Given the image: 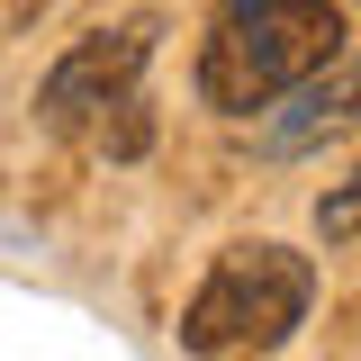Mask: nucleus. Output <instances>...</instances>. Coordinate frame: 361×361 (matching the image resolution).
<instances>
[{"label": "nucleus", "instance_id": "obj_1", "mask_svg": "<svg viewBox=\"0 0 361 361\" xmlns=\"http://www.w3.org/2000/svg\"><path fill=\"white\" fill-rule=\"evenodd\" d=\"M343 54V9L334 0H226L208 45H199V90L226 118H253L280 90H298Z\"/></svg>", "mask_w": 361, "mask_h": 361}, {"label": "nucleus", "instance_id": "obj_2", "mask_svg": "<svg viewBox=\"0 0 361 361\" xmlns=\"http://www.w3.org/2000/svg\"><path fill=\"white\" fill-rule=\"evenodd\" d=\"M316 307V262L289 253V244H226L199 298L180 307V343L199 361H253V353H280Z\"/></svg>", "mask_w": 361, "mask_h": 361}, {"label": "nucleus", "instance_id": "obj_3", "mask_svg": "<svg viewBox=\"0 0 361 361\" xmlns=\"http://www.w3.org/2000/svg\"><path fill=\"white\" fill-rule=\"evenodd\" d=\"M145 54H154V18H118V27H90L54 73H45V90H37V118L54 135H73V127H90L109 99H127L135 90V73H145Z\"/></svg>", "mask_w": 361, "mask_h": 361}, {"label": "nucleus", "instance_id": "obj_4", "mask_svg": "<svg viewBox=\"0 0 361 361\" xmlns=\"http://www.w3.org/2000/svg\"><path fill=\"white\" fill-rule=\"evenodd\" d=\"M361 118V63H325V73H307L298 90H280V109L262 118V154L271 163H298V154H325L334 135Z\"/></svg>", "mask_w": 361, "mask_h": 361}, {"label": "nucleus", "instance_id": "obj_5", "mask_svg": "<svg viewBox=\"0 0 361 361\" xmlns=\"http://www.w3.org/2000/svg\"><path fill=\"white\" fill-rule=\"evenodd\" d=\"M145 145H154V118H145V99H109V109H99V154H118V163H135V154H145Z\"/></svg>", "mask_w": 361, "mask_h": 361}, {"label": "nucleus", "instance_id": "obj_6", "mask_svg": "<svg viewBox=\"0 0 361 361\" xmlns=\"http://www.w3.org/2000/svg\"><path fill=\"white\" fill-rule=\"evenodd\" d=\"M316 235H325V244H353V235H361V172L334 180V190L316 199Z\"/></svg>", "mask_w": 361, "mask_h": 361}]
</instances>
